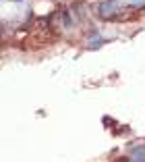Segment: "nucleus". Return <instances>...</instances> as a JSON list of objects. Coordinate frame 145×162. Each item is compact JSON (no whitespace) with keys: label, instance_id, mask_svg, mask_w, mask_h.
I'll return each mask as SVG.
<instances>
[{"label":"nucleus","instance_id":"nucleus-1","mask_svg":"<svg viewBox=\"0 0 145 162\" xmlns=\"http://www.w3.org/2000/svg\"><path fill=\"white\" fill-rule=\"evenodd\" d=\"M56 40V33L46 25V23H39V27H31L29 31H25L21 44L23 48H31V50H37V48H44V46H50L52 42Z\"/></svg>","mask_w":145,"mask_h":162},{"label":"nucleus","instance_id":"nucleus-2","mask_svg":"<svg viewBox=\"0 0 145 162\" xmlns=\"http://www.w3.org/2000/svg\"><path fill=\"white\" fill-rule=\"evenodd\" d=\"M137 17V13H133V11H122V13H118V15H112L110 19L112 21H131V19H135Z\"/></svg>","mask_w":145,"mask_h":162}]
</instances>
